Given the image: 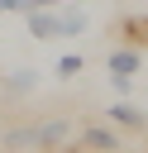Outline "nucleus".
<instances>
[{
  "instance_id": "f257e3e1",
  "label": "nucleus",
  "mask_w": 148,
  "mask_h": 153,
  "mask_svg": "<svg viewBox=\"0 0 148 153\" xmlns=\"http://www.w3.org/2000/svg\"><path fill=\"white\" fill-rule=\"evenodd\" d=\"M57 19H62V38H72V33L86 29V10L81 5H57Z\"/></svg>"
},
{
  "instance_id": "f03ea898",
  "label": "nucleus",
  "mask_w": 148,
  "mask_h": 153,
  "mask_svg": "<svg viewBox=\"0 0 148 153\" xmlns=\"http://www.w3.org/2000/svg\"><path fill=\"white\" fill-rule=\"evenodd\" d=\"M138 67H143V57H138L134 48H119V53H110V72H115V76H134Z\"/></svg>"
},
{
  "instance_id": "7ed1b4c3",
  "label": "nucleus",
  "mask_w": 148,
  "mask_h": 153,
  "mask_svg": "<svg viewBox=\"0 0 148 153\" xmlns=\"http://www.w3.org/2000/svg\"><path fill=\"white\" fill-rule=\"evenodd\" d=\"M119 33H124L129 43H148V14H138V19H124V24H119Z\"/></svg>"
},
{
  "instance_id": "20e7f679",
  "label": "nucleus",
  "mask_w": 148,
  "mask_h": 153,
  "mask_svg": "<svg viewBox=\"0 0 148 153\" xmlns=\"http://www.w3.org/2000/svg\"><path fill=\"white\" fill-rule=\"evenodd\" d=\"M110 120H115V124L138 129V124H143V110H134V105H110Z\"/></svg>"
},
{
  "instance_id": "39448f33",
  "label": "nucleus",
  "mask_w": 148,
  "mask_h": 153,
  "mask_svg": "<svg viewBox=\"0 0 148 153\" xmlns=\"http://www.w3.org/2000/svg\"><path fill=\"white\" fill-rule=\"evenodd\" d=\"M81 143H86V148H115L119 139H115L110 129H86V134H81Z\"/></svg>"
},
{
  "instance_id": "423d86ee",
  "label": "nucleus",
  "mask_w": 148,
  "mask_h": 153,
  "mask_svg": "<svg viewBox=\"0 0 148 153\" xmlns=\"http://www.w3.org/2000/svg\"><path fill=\"white\" fill-rule=\"evenodd\" d=\"M76 72H81V57H76V53H67V57L57 62V76H76Z\"/></svg>"
},
{
  "instance_id": "0eeeda50",
  "label": "nucleus",
  "mask_w": 148,
  "mask_h": 153,
  "mask_svg": "<svg viewBox=\"0 0 148 153\" xmlns=\"http://www.w3.org/2000/svg\"><path fill=\"white\" fill-rule=\"evenodd\" d=\"M33 81H38L33 72H14V81H10V91H33Z\"/></svg>"
},
{
  "instance_id": "6e6552de",
  "label": "nucleus",
  "mask_w": 148,
  "mask_h": 153,
  "mask_svg": "<svg viewBox=\"0 0 148 153\" xmlns=\"http://www.w3.org/2000/svg\"><path fill=\"white\" fill-rule=\"evenodd\" d=\"M0 10H10V0H0Z\"/></svg>"
}]
</instances>
